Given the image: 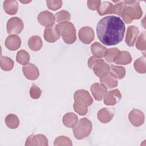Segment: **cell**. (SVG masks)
<instances>
[{
  "instance_id": "obj_32",
  "label": "cell",
  "mask_w": 146,
  "mask_h": 146,
  "mask_svg": "<svg viewBox=\"0 0 146 146\" xmlns=\"http://www.w3.org/2000/svg\"><path fill=\"white\" fill-rule=\"evenodd\" d=\"M146 34L145 31H143L136 40V47L141 51H145L146 50Z\"/></svg>"
},
{
  "instance_id": "obj_24",
  "label": "cell",
  "mask_w": 146,
  "mask_h": 146,
  "mask_svg": "<svg viewBox=\"0 0 146 146\" xmlns=\"http://www.w3.org/2000/svg\"><path fill=\"white\" fill-rule=\"evenodd\" d=\"M107 48L101 44L99 42H95L91 46V51L92 54L98 58H103Z\"/></svg>"
},
{
  "instance_id": "obj_5",
  "label": "cell",
  "mask_w": 146,
  "mask_h": 146,
  "mask_svg": "<svg viewBox=\"0 0 146 146\" xmlns=\"http://www.w3.org/2000/svg\"><path fill=\"white\" fill-rule=\"evenodd\" d=\"M91 121L86 117L80 119L73 128V133L76 139L81 140L88 136L92 131Z\"/></svg>"
},
{
  "instance_id": "obj_21",
  "label": "cell",
  "mask_w": 146,
  "mask_h": 146,
  "mask_svg": "<svg viewBox=\"0 0 146 146\" xmlns=\"http://www.w3.org/2000/svg\"><path fill=\"white\" fill-rule=\"evenodd\" d=\"M62 121L66 127L73 128L78 122V117L75 113L68 112L63 116Z\"/></svg>"
},
{
  "instance_id": "obj_26",
  "label": "cell",
  "mask_w": 146,
  "mask_h": 146,
  "mask_svg": "<svg viewBox=\"0 0 146 146\" xmlns=\"http://www.w3.org/2000/svg\"><path fill=\"white\" fill-rule=\"evenodd\" d=\"M5 123L6 125L11 128H17L19 125V120L18 117L13 113L9 114L5 117Z\"/></svg>"
},
{
  "instance_id": "obj_9",
  "label": "cell",
  "mask_w": 146,
  "mask_h": 146,
  "mask_svg": "<svg viewBox=\"0 0 146 146\" xmlns=\"http://www.w3.org/2000/svg\"><path fill=\"white\" fill-rule=\"evenodd\" d=\"M79 39L84 44H90L94 39V31L93 29L89 26L82 27L78 33Z\"/></svg>"
},
{
  "instance_id": "obj_19",
  "label": "cell",
  "mask_w": 146,
  "mask_h": 146,
  "mask_svg": "<svg viewBox=\"0 0 146 146\" xmlns=\"http://www.w3.org/2000/svg\"><path fill=\"white\" fill-rule=\"evenodd\" d=\"M100 82L108 88H113L117 86V80L116 77L111 72L100 78Z\"/></svg>"
},
{
  "instance_id": "obj_13",
  "label": "cell",
  "mask_w": 146,
  "mask_h": 146,
  "mask_svg": "<svg viewBox=\"0 0 146 146\" xmlns=\"http://www.w3.org/2000/svg\"><path fill=\"white\" fill-rule=\"evenodd\" d=\"M121 98V94L117 89L110 91L107 92L106 95L104 98V103L107 106L115 105Z\"/></svg>"
},
{
  "instance_id": "obj_8",
  "label": "cell",
  "mask_w": 146,
  "mask_h": 146,
  "mask_svg": "<svg viewBox=\"0 0 146 146\" xmlns=\"http://www.w3.org/2000/svg\"><path fill=\"white\" fill-rule=\"evenodd\" d=\"M90 90L95 99L97 101L103 99L108 92L107 88L104 85L98 83L92 84L90 87Z\"/></svg>"
},
{
  "instance_id": "obj_2",
  "label": "cell",
  "mask_w": 146,
  "mask_h": 146,
  "mask_svg": "<svg viewBox=\"0 0 146 146\" xmlns=\"http://www.w3.org/2000/svg\"><path fill=\"white\" fill-rule=\"evenodd\" d=\"M73 107L75 111L81 116L85 115L88 111V107L93 103L90 93L85 90H78L74 95Z\"/></svg>"
},
{
  "instance_id": "obj_34",
  "label": "cell",
  "mask_w": 146,
  "mask_h": 146,
  "mask_svg": "<svg viewBox=\"0 0 146 146\" xmlns=\"http://www.w3.org/2000/svg\"><path fill=\"white\" fill-rule=\"evenodd\" d=\"M54 145H72L71 140L65 136H60L57 137L54 143Z\"/></svg>"
},
{
  "instance_id": "obj_11",
  "label": "cell",
  "mask_w": 146,
  "mask_h": 146,
  "mask_svg": "<svg viewBox=\"0 0 146 146\" xmlns=\"http://www.w3.org/2000/svg\"><path fill=\"white\" fill-rule=\"evenodd\" d=\"M25 145L26 146H29V145L47 146L48 140L47 137L42 134H38L36 135L31 134L26 139Z\"/></svg>"
},
{
  "instance_id": "obj_18",
  "label": "cell",
  "mask_w": 146,
  "mask_h": 146,
  "mask_svg": "<svg viewBox=\"0 0 146 146\" xmlns=\"http://www.w3.org/2000/svg\"><path fill=\"white\" fill-rule=\"evenodd\" d=\"M60 35L59 34L55 27H46L44 30V39L49 43H53L59 39Z\"/></svg>"
},
{
  "instance_id": "obj_33",
  "label": "cell",
  "mask_w": 146,
  "mask_h": 146,
  "mask_svg": "<svg viewBox=\"0 0 146 146\" xmlns=\"http://www.w3.org/2000/svg\"><path fill=\"white\" fill-rule=\"evenodd\" d=\"M71 18V15L70 13L66 10H61L55 14V19L58 22H62L65 21H68Z\"/></svg>"
},
{
  "instance_id": "obj_38",
  "label": "cell",
  "mask_w": 146,
  "mask_h": 146,
  "mask_svg": "<svg viewBox=\"0 0 146 146\" xmlns=\"http://www.w3.org/2000/svg\"><path fill=\"white\" fill-rule=\"evenodd\" d=\"M100 3H101L100 1H88L87 6L90 10H97Z\"/></svg>"
},
{
  "instance_id": "obj_37",
  "label": "cell",
  "mask_w": 146,
  "mask_h": 146,
  "mask_svg": "<svg viewBox=\"0 0 146 146\" xmlns=\"http://www.w3.org/2000/svg\"><path fill=\"white\" fill-rule=\"evenodd\" d=\"M115 2V1H113ZM116 2L117 3H116L115 5H113V14H115L119 16L121 15V14L122 13V11L124 9V3L123 2L121 1H116L115 2Z\"/></svg>"
},
{
  "instance_id": "obj_25",
  "label": "cell",
  "mask_w": 146,
  "mask_h": 146,
  "mask_svg": "<svg viewBox=\"0 0 146 146\" xmlns=\"http://www.w3.org/2000/svg\"><path fill=\"white\" fill-rule=\"evenodd\" d=\"M28 45L31 50L37 51L40 50L42 47L43 42L40 36L38 35H34L29 38Z\"/></svg>"
},
{
  "instance_id": "obj_28",
  "label": "cell",
  "mask_w": 146,
  "mask_h": 146,
  "mask_svg": "<svg viewBox=\"0 0 146 146\" xmlns=\"http://www.w3.org/2000/svg\"><path fill=\"white\" fill-rule=\"evenodd\" d=\"M16 60L18 63L22 65H26L29 64L30 61V55L25 50H19L16 56Z\"/></svg>"
},
{
  "instance_id": "obj_7",
  "label": "cell",
  "mask_w": 146,
  "mask_h": 146,
  "mask_svg": "<svg viewBox=\"0 0 146 146\" xmlns=\"http://www.w3.org/2000/svg\"><path fill=\"white\" fill-rule=\"evenodd\" d=\"M38 21L42 26L46 27H52L56 21L55 15L48 11L40 12L38 15Z\"/></svg>"
},
{
  "instance_id": "obj_1",
  "label": "cell",
  "mask_w": 146,
  "mask_h": 146,
  "mask_svg": "<svg viewBox=\"0 0 146 146\" xmlns=\"http://www.w3.org/2000/svg\"><path fill=\"white\" fill-rule=\"evenodd\" d=\"M125 30L123 21L113 15L103 18L96 26V34L99 40L107 46L116 45L121 42Z\"/></svg>"
},
{
  "instance_id": "obj_4",
  "label": "cell",
  "mask_w": 146,
  "mask_h": 146,
  "mask_svg": "<svg viewBox=\"0 0 146 146\" xmlns=\"http://www.w3.org/2000/svg\"><path fill=\"white\" fill-rule=\"evenodd\" d=\"M56 29L67 44H72L76 39V29L74 25L69 21L62 22L55 26Z\"/></svg>"
},
{
  "instance_id": "obj_20",
  "label": "cell",
  "mask_w": 146,
  "mask_h": 146,
  "mask_svg": "<svg viewBox=\"0 0 146 146\" xmlns=\"http://www.w3.org/2000/svg\"><path fill=\"white\" fill-rule=\"evenodd\" d=\"M132 61V57L129 52L125 51H120L113 62L115 63L121 65L129 64Z\"/></svg>"
},
{
  "instance_id": "obj_40",
  "label": "cell",
  "mask_w": 146,
  "mask_h": 146,
  "mask_svg": "<svg viewBox=\"0 0 146 146\" xmlns=\"http://www.w3.org/2000/svg\"><path fill=\"white\" fill-rule=\"evenodd\" d=\"M20 2L21 3H30L31 1H20Z\"/></svg>"
},
{
  "instance_id": "obj_27",
  "label": "cell",
  "mask_w": 146,
  "mask_h": 146,
  "mask_svg": "<svg viewBox=\"0 0 146 146\" xmlns=\"http://www.w3.org/2000/svg\"><path fill=\"white\" fill-rule=\"evenodd\" d=\"M134 68L136 71L140 74H145L146 72V62L145 56L144 55L136 60L134 62Z\"/></svg>"
},
{
  "instance_id": "obj_22",
  "label": "cell",
  "mask_w": 146,
  "mask_h": 146,
  "mask_svg": "<svg viewBox=\"0 0 146 146\" xmlns=\"http://www.w3.org/2000/svg\"><path fill=\"white\" fill-rule=\"evenodd\" d=\"M5 11L9 15L15 14L18 10V5L17 1L9 0L5 1L3 3Z\"/></svg>"
},
{
  "instance_id": "obj_36",
  "label": "cell",
  "mask_w": 146,
  "mask_h": 146,
  "mask_svg": "<svg viewBox=\"0 0 146 146\" xmlns=\"http://www.w3.org/2000/svg\"><path fill=\"white\" fill-rule=\"evenodd\" d=\"M47 5L48 9L52 10L53 11L57 10L60 9L62 6V1H47Z\"/></svg>"
},
{
  "instance_id": "obj_17",
  "label": "cell",
  "mask_w": 146,
  "mask_h": 146,
  "mask_svg": "<svg viewBox=\"0 0 146 146\" xmlns=\"http://www.w3.org/2000/svg\"><path fill=\"white\" fill-rule=\"evenodd\" d=\"M5 44L6 48L9 50L15 51L20 47L21 45V39L15 34L10 35L6 39Z\"/></svg>"
},
{
  "instance_id": "obj_10",
  "label": "cell",
  "mask_w": 146,
  "mask_h": 146,
  "mask_svg": "<svg viewBox=\"0 0 146 146\" xmlns=\"http://www.w3.org/2000/svg\"><path fill=\"white\" fill-rule=\"evenodd\" d=\"M128 119L133 126L139 127L144 123L145 116L141 111L134 108L129 112Z\"/></svg>"
},
{
  "instance_id": "obj_16",
  "label": "cell",
  "mask_w": 146,
  "mask_h": 146,
  "mask_svg": "<svg viewBox=\"0 0 146 146\" xmlns=\"http://www.w3.org/2000/svg\"><path fill=\"white\" fill-rule=\"evenodd\" d=\"M139 33V29L135 26H130L128 27L125 41L129 47L133 46L138 37Z\"/></svg>"
},
{
  "instance_id": "obj_3",
  "label": "cell",
  "mask_w": 146,
  "mask_h": 146,
  "mask_svg": "<svg viewBox=\"0 0 146 146\" xmlns=\"http://www.w3.org/2000/svg\"><path fill=\"white\" fill-rule=\"evenodd\" d=\"M124 7L121 14L124 21L128 24L134 19H139L143 14L139 2L137 1H124Z\"/></svg>"
},
{
  "instance_id": "obj_31",
  "label": "cell",
  "mask_w": 146,
  "mask_h": 146,
  "mask_svg": "<svg viewBox=\"0 0 146 146\" xmlns=\"http://www.w3.org/2000/svg\"><path fill=\"white\" fill-rule=\"evenodd\" d=\"M110 70H111V72L119 79L123 78L125 75V70L121 66L111 65Z\"/></svg>"
},
{
  "instance_id": "obj_39",
  "label": "cell",
  "mask_w": 146,
  "mask_h": 146,
  "mask_svg": "<svg viewBox=\"0 0 146 146\" xmlns=\"http://www.w3.org/2000/svg\"><path fill=\"white\" fill-rule=\"evenodd\" d=\"M101 59V58H98V57H96L95 56H91L89 59H88V67L90 68V69H92L93 66L99 61Z\"/></svg>"
},
{
  "instance_id": "obj_12",
  "label": "cell",
  "mask_w": 146,
  "mask_h": 146,
  "mask_svg": "<svg viewBox=\"0 0 146 146\" xmlns=\"http://www.w3.org/2000/svg\"><path fill=\"white\" fill-rule=\"evenodd\" d=\"M22 71L25 76L29 80H34L39 76L38 67L33 63H29L22 67Z\"/></svg>"
},
{
  "instance_id": "obj_15",
  "label": "cell",
  "mask_w": 146,
  "mask_h": 146,
  "mask_svg": "<svg viewBox=\"0 0 146 146\" xmlns=\"http://www.w3.org/2000/svg\"><path fill=\"white\" fill-rule=\"evenodd\" d=\"M115 115L113 108H103L98 112V119L102 123H109L113 117Z\"/></svg>"
},
{
  "instance_id": "obj_35",
  "label": "cell",
  "mask_w": 146,
  "mask_h": 146,
  "mask_svg": "<svg viewBox=\"0 0 146 146\" xmlns=\"http://www.w3.org/2000/svg\"><path fill=\"white\" fill-rule=\"evenodd\" d=\"M41 90L35 84H33L30 89V95L31 98L37 99L40 97Z\"/></svg>"
},
{
  "instance_id": "obj_30",
  "label": "cell",
  "mask_w": 146,
  "mask_h": 146,
  "mask_svg": "<svg viewBox=\"0 0 146 146\" xmlns=\"http://www.w3.org/2000/svg\"><path fill=\"white\" fill-rule=\"evenodd\" d=\"M119 51L120 50L116 47L107 49L104 56L105 58V60L108 62H113V60L115 59L116 56L117 55Z\"/></svg>"
},
{
  "instance_id": "obj_23",
  "label": "cell",
  "mask_w": 146,
  "mask_h": 146,
  "mask_svg": "<svg viewBox=\"0 0 146 146\" xmlns=\"http://www.w3.org/2000/svg\"><path fill=\"white\" fill-rule=\"evenodd\" d=\"M98 13L100 15H104L113 13V5L108 1L101 2L97 9Z\"/></svg>"
},
{
  "instance_id": "obj_6",
  "label": "cell",
  "mask_w": 146,
  "mask_h": 146,
  "mask_svg": "<svg viewBox=\"0 0 146 146\" xmlns=\"http://www.w3.org/2000/svg\"><path fill=\"white\" fill-rule=\"evenodd\" d=\"M22 20L17 17L11 18L7 22L6 29L9 34H18L23 29Z\"/></svg>"
},
{
  "instance_id": "obj_14",
  "label": "cell",
  "mask_w": 146,
  "mask_h": 146,
  "mask_svg": "<svg viewBox=\"0 0 146 146\" xmlns=\"http://www.w3.org/2000/svg\"><path fill=\"white\" fill-rule=\"evenodd\" d=\"M95 75L99 78L110 72V66L104 62L103 59H101L99 60L92 68Z\"/></svg>"
},
{
  "instance_id": "obj_29",
  "label": "cell",
  "mask_w": 146,
  "mask_h": 146,
  "mask_svg": "<svg viewBox=\"0 0 146 146\" xmlns=\"http://www.w3.org/2000/svg\"><path fill=\"white\" fill-rule=\"evenodd\" d=\"M14 61L7 56H2L0 60V66L2 70L4 71H10L14 67Z\"/></svg>"
}]
</instances>
